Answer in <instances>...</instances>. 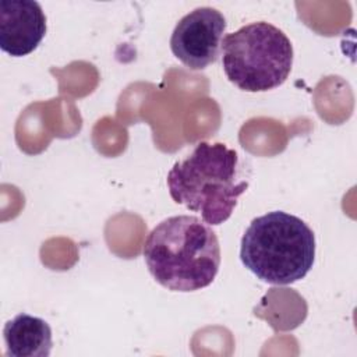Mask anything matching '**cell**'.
<instances>
[{"mask_svg": "<svg viewBox=\"0 0 357 357\" xmlns=\"http://www.w3.org/2000/svg\"><path fill=\"white\" fill-rule=\"evenodd\" d=\"M144 259L152 278L172 291H195L209 286L220 266L216 233L197 216L162 220L144 243Z\"/></svg>", "mask_w": 357, "mask_h": 357, "instance_id": "6da1fadb", "label": "cell"}, {"mask_svg": "<svg viewBox=\"0 0 357 357\" xmlns=\"http://www.w3.org/2000/svg\"><path fill=\"white\" fill-rule=\"evenodd\" d=\"M166 181L172 199L211 226L226 222L248 188L237 152L222 142H199L191 155L174 163Z\"/></svg>", "mask_w": 357, "mask_h": 357, "instance_id": "7a4b0ae2", "label": "cell"}, {"mask_svg": "<svg viewBox=\"0 0 357 357\" xmlns=\"http://www.w3.org/2000/svg\"><path fill=\"white\" fill-rule=\"evenodd\" d=\"M240 259L265 283L291 284L305 278L314 265V231L294 215L268 212L252 219L245 229Z\"/></svg>", "mask_w": 357, "mask_h": 357, "instance_id": "3957f363", "label": "cell"}, {"mask_svg": "<svg viewBox=\"0 0 357 357\" xmlns=\"http://www.w3.org/2000/svg\"><path fill=\"white\" fill-rule=\"evenodd\" d=\"M222 64L227 79L245 92L282 85L293 66V45L278 26L251 22L222 39Z\"/></svg>", "mask_w": 357, "mask_h": 357, "instance_id": "277c9868", "label": "cell"}, {"mask_svg": "<svg viewBox=\"0 0 357 357\" xmlns=\"http://www.w3.org/2000/svg\"><path fill=\"white\" fill-rule=\"evenodd\" d=\"M226 26V18L220 11L198 7L176 24L170 49L190 70H204L218 60Z\"/></svg>", "mask_w": 357, "mask_h": 357, "instance_id": "5b68a950", "label": "cell"}, {"mask_svg": "<svg viewBox=\"0 0 357 357\" xmlns=\"http://www.w3.org/2000/svg\"><path fill=\"white\" fill-rule=\"evenodd\" d=\"M46 35V15L38 1H0V49L13 57L32 53Z\"/></svg>", "mask_w": 357, "mask_h": 357, "instance_id": "8992f818", "label": "cell"}, {"mask_svg": "<svg viewBox=\"0 0 357 357\" xmlns=\"http://www.w3.org/2000/svg\"><path fill=\"white\" fill-rule=\"evenodd\" d=\"M3 337L6 354L11 357H49L53 346L49 324L25 312L6 322Z\"/></svg>", "mask_w": 357, "mask_h": 357, "instance_id": "52a82bcc", "label": "cell"}]
</instances>
